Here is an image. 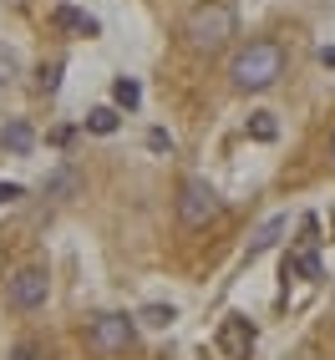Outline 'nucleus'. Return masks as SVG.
<instances>
[{
  "instance_id": "nucleus-3",
  "label": "nucleus",
  "mask_w": 335,
  "mask_h": 360,
  "mask_svg": "<svg viewBox=\"0 0 335 360\" xmlns=\"http://www.w3.org/2000/svg\"><path fill=\"white\" fill-rule=\"evenodd\" d=\"M219 213H224V198H219V188H213V183L188 178L178 188V219H183V229H208Z\"/></svg>"
},
{
  "instance_id": "nucleus-5",
  "label": "nucleus",
  "mask_w": 335,
  "mask_h": 360,
  "mask_svg": "<svg viewBox=\"0 0 335 360\" xmlns=\"http://www.w3.org/2000/svg\"><path fill=\"white\" fill-rule=\"evenodd\" d=\"M132 320L127 315H97L87 325V350L91 355H122L127 345H132Z\"/></svg>"
},
{
  "instance_id": "nucleus-13",
  "label": "nucleus",
  "mask_w": 335,
  "mask_h": 360,
  "mask_svg": "<svg viewBox=\"0 0 335 360\" xmlns=\"http://www.w3.org/2000/svg\"><path fill=\"white\" fill-rule=\"evenodd\" d=\"M137 320L148 325V330H168V325L178 320V309H173V304H142V309H137Z\"/></svg>"
},
{
  "instance_id": "nucleus-14",
  "label": "nucleus",
  "mask_w": 335,
  "mask_h": 360,
  "mask_svg": "<svg viewBox=\"0 0 335 360\" xmlns=\"http://www.w3.org/2000/svg\"><path fill=\"white\" fill-rule=\"evenodd\" d=\"M112 102H117V107H127V112H132V107L142 102V86H137L132 77H117V82H112Z\"/></svg>"
},
{
  "instance_id": "nucleus-16",
  "label": "nucleus",
  "mask_w": 335,
  "mask_h": 360,
  "mask_svg": "<svg viewBox=\"0 0 335 360\" xmlns=\"http://www.w3.org/2000/svg\"><path fill=\"white\" fill-rule=\"evenodd\" d=\"M56 86H61V61H46L36 71V91H56Z\"/></svg>"
},
{
  "instance_id": "nucleus-10",
  "label": "nucleus",
  "mask_w": 335,
  "mask_h": 360,
  "mask_svg": "<svg viewBox=\"0 0 335 360\" xmlns=\"http://www.w3.org/2000/svg\"><path fill=\"white\" fill-rule=\"evenodd\" d=\"M290 274H305L310 284H320V279H325V264L310 254V249H300L295 259H284V279H290Z\"/></svg>"
},
{
  "instance_id": "nucleus-11",
  "label": "nucleus",
  "mask_w": 335,
  "mask_h": 360,
  "mask_svg": "<svg viewBox=\"0 0 335 360\" xmlns=\"http://www.w3.org/2000/svg\"><path fill=\"white\" fill-rule=\"evenodd\" d=\"M117 127H122L117 107H91V112H87V132H97V137H112Z\"/></svg>"
},
{
  "instance_id": "nucleus-8",
  "label": "nucleus",
  "mask_w": 335,
  "mask_h": 360,
  "mask_svg": "<svg viewBox=\"0 0 335 360\" xmlns=\"http://www.w3.org/2000/svg\"><path fill=\"white\" fill-rule=\"evenodd\" d=\"M290 229V219H284V213H274V219H265L254 233H249V259H259V254H270L274 244H279V233Z\"/></svg>"
},
{
  "instance_id": "nucleus-21",
  "label": "nucleus",
  "mask_w": 335,
  "mask_h": 360,
  "mask_svg": "<svg viewBox=\"0 0 335 360\" xmlns=\"http://www.w3.org/2000/svg\"><path fill=\"white\" fill-rule=\"evenodd\" d=\"M295 360H310V355H295Z\"/></svg>"
},
{
  "instance_id": "nucleus-4",
  "label": "nucleus",
  "mask_w": 335,
  "mask_h": 360,
  "mask_svg": "<svg viewBox=\"0 0 335 360\" xmlns=\"http://www.w3.org/2000/svg\"><path fill=\"white\" fill-rule=\"evenodd\" d=\"M46 295H51V274H46L41 264H26V269H15L6 279V304L11 309H41Z\"/></svg>"
},
{
  "instance_id": "nucleus-18",
  "label": "nucleus",
  "mask_w": 335,
  "mask_h": 360,
  "mask_svg": "<svg viewBox=\"0 0 335 360\" xmlns=\"http://www.w3.org/2000/svg\"><path fill=\"white\" fill-rule=\"evenodd\" d=\"M148 148H153V153H173V137H168L163 127H153V132H148Z\"/></svg>"
},
{
  "instance_id": "nucleus-7",
  "label": "nucleus",
  "mask_w": 335,
  "mask_h": 360,
  "mask_svg": "<svg viewBox=\"0 0 335 360\" xmlns=\"http://www.w3.org/2000/svg\"><path fill=\"white\" fill-rule=\"evenodd\" d=\"M56 31H71V36H102V26H97V15H87V11H77V6H56Z\"/></svg>"
},
{
  "instance_id": "nucleus-9",
  "label": "nucleus",
  "mask_w": 335,
  "mask_h": 360,
  "mask_svg": "<svg viewBox=\"0 0 335 360\" xmlns=\"http://www.w3.org/2000/svg\"><path fill=\"white\" fill-rule=\"evenodd\" d=\"M0 148H6V153H15V158H26V153L36 148V132H31V122H20V117H15V122H6V127H0Z\"/></svg>"
},
{
  "instance_id": "nucleus-1",
  "label": "nucleus",
  "mask_w": 335,
  "mask_h": 360,
  "mask_svg": "<svg viewBox=\"0 0 335 360\" xmlns=\"http://www.w3.org/2000/svg\"><path fill=\"white\" fill-rule=\"evenodd\" d=\"M229 77H234L239 91H270V86L284 77V51H279V41H249L244 51L234 56Z\"/></svg>"
},
{
  "instance_id": "nucleus-15",
  "label": "nucleus",
  "mask_w": 335,
  "mask_h": 360,
  "mask_svg": "<svg viewBox=\"0 0 335 360\" xmlns=\"http://www.w3.org/2000/svg\"><path fill=\"white\" fill-rule=\"evenodd\" d=\"M249 137H254V142H274V137H279L274 112H254V117H249Z\"/></svg>"
},
{
  "instance_id": "nucleus-12",
  "label": "nucleus",
  "mask_w": 335,
  "mask_h": 360,
  "mask_svg": "<svg viewBox=\"0 0 335 360\" xmlns=\"http://www.w3.org/2000/svg\"><path fill=\"white\" fill-rule=\"evenodd\" d=\"M77 188H82V178L71 173V167H61V173H51V178H46V198H71Z\"/></svg>"
},
{
  "instance_id": "nucleus-19",
  "label": "nucleus",
  "mask_w": 335,
  "mask_h": 360,
  "mask_svg": "<svg viewBox=\"0 0 335 360\" xmlns=\"http://www.w3.org/2000/svg\"><path fill=\"white\" fill-rule=\"evenodd\" d=\"M11 360H41V345H36V340H20V345L11 350Z\"/></svg>"
},
{
  "instance_id": "nucleus-2",
  "label": "nucleus",
  "mask_w": 335,
  "mask_h": 360,
  "mask_svg": "<svg viewBox=\"0 0 335 360\" xmlns=\"http://www.w3.org/2000/svg\"><path fill=\"white\" fill-rule=\"evenodd\" d=\"M183 36H188L194 51H224V46L234 41V6H224V0L194 6L188 20H183Z\"/></svg>"
},
{
  "instance_id": "nucleus-17",
  "label": "nucleus",
  "mask_w": 335,
  "mask_h": 360,
  "mask_svg": "<svg viewBox=\"0 0 335 360\" xmlns=\"http://www.w3.org/2000/svg\"><path fill=\"white\" fill-rule=\"evenodd\" d=\"M11 82H15V56H11V51H0V91H6Z\"/></svg>"
},
{
  "instance_id": "nucleus-20",
  "label": "nucleus",
  "mask_w": 335,
  "mask_h": 360,
  "mask_svg": "<svg viewBox=\"0 0 335 360\" xmlns=\"http://www.w3.org/2000/svg\"><path fill=\"white\" fill-rule=\"evenodd\" d=\"M320 66H335V46H320Z\"/></svg>"
},
{
  "instance_id": "nucleus-6",
  "label": "nucleus",
  "mask_w": 335,
  "mask_h": 360,
  "mask_svg": "<svg viewBox=\"0 0 335 360\" xmlns=\"http://www.w3.org/2000/svg\"><path fill=\"white\" fill-rule=\"evenodd\" d=\"M254 340H259V330H254L244 315H229V320L219 325V350H224V360H249V355H254Z\"/></svg>"
}]
</instances>
